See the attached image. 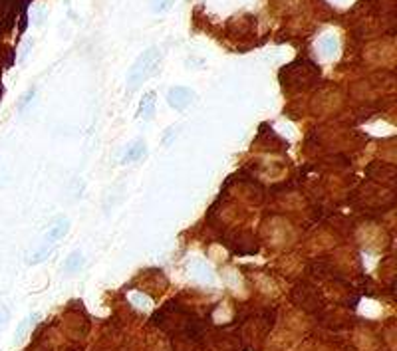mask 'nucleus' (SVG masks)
Segmentation results:
<instances>
[{
    "label": "nucleus",
    "instance_id": "f257e3e1",
    "mask_svg": "<svg viewBox=\"0 0 397 351\" xmlns=\"http://www.w3.org/2000/svg\"><path fill=\"white\" fill-rule=\"evenodd\" d=\"M159 50L157 48H149V50H145L135 61H133V66L127 74V84L131 90H135L141 81L145 77H149L155 70H157V64H159Z\"/></svg>",
    "mask_w": 397,
    "mask_h": 351
},
{
    "label": "nucleus",
    "instance_id": "f03ea898",
    "mask_svg": "<svg viewBox=\"0 0 397 351\" xmlns=\"http://www.w3.org/2000/svg\"><path fill=\"white\" fill-rule=\"evenodd\" d=\"M167 101H169V106L177 111H183L191 106V101H193V92L191 90H187V88H171L169 93H167Z\"/></svg>",
    "mask_w": 397,
    "mask_h": 351
},
{
    "label": "nucleus",
    "instance_id": "7ed1b4c3",
    "mask_svg": "<svg viewBox=\"0 0 397 351\" xmlns=\"http://www.w3.org/2000/svg\"><path fill=\"white\" fill-rule=\"evenodd\" d=\"M68 230H70V220L64 218V216H60V218L54 222L52 229L48 230V234L44 236V246H50V248H52V246H54L62 236H64Z\"/></svg>",
    "mask_w": 397,
    "mask_h": 351
},
{
    "label": "nucleus",
    "instance_id": "20e7f679",
    "mask_svg": "<svg viewBox=\"0 0 397 351\" xmlns=\"http://www.w3.org/2000/svg\"><path fill=\"white\" fill-rule=\"evenodd\" d=\"M16 16V2L14 0H0V32L12 26Z\"/></svg>",
    "mask_w": 397,
    "mask_h": 351
},
{
    "label": "nucleus",
    "instance_id": "39448f33",
    "mask_svg": "<svg viewBox=\"0 0 397 351\" xmlns=\"http://www.w3.org/2000/svg\"><path fill=\"white\" fill-rule=\"evenodd\" d=\"M155 101H157V95H155V92H147L143 97H141V101H139V117H143V119H151L153 117V111H155Z\"/></svg>",
    "mask_w": 397,
    "mask_h": 351
},
{
    "label": "nucleus",
    "instance_id": "423d86ee",
    "mask_svg": "<svg viewBox=\"0 0 397 351\" xmlns=\"http://www.w3.org/2000/svg\"><path fill=\"white\" fill-rule=\"evenodd\" d=\"M145 153V143L141 141V139H137V141H133L131 145L127 147V151H125V155H123V163H133V161H137L141 155Z\"/></svg>",
    "mask_w": 397,
    "mask_h": 351
},
{
    "label": "nucleus",
    "instance_id": "0eeeda50",
    "mask_svg": "<svg viewBox=\"0 0 397 351\" xmlns=\"http://www.w3.org/2000/svg\"><path fill=\"white\" fill-rule=\"evenodd\" d=\"M81 262H83V258H81V254L76 250V252H72L70 256H68V260L64 262V268L68 272H72V270H78V268L81 266Z\"/></svg>",
    "mask_w": 397,
    "mask_h": 351
},
{
    "label": "nucleus",
    "instance_id": "6e6552de",
    "mask_svg": "<svg viewBox=\"0 0 397 351\" xmlns=\"http://www.w3.org/2000/svg\"><path fill=\"white\" fill-rule=\"evenodd\" d=\"M36 320H38V314L28 316V318H24V320H22V323H20V325H18V329H16V341H20V339L24 337V332H26V329L30 327V323H34Z\"/></svg>",
    "mask_w": 397,
    "mask_h": 351
}]
</instances>
